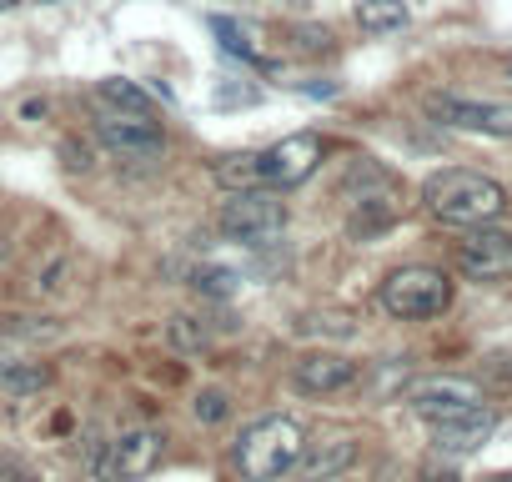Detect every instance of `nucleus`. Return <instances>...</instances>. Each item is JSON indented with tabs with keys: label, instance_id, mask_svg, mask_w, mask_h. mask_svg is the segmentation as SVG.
I'll return each mask as SVG.
<instances>
[{
	"label": "nucleus",
	"instance_id": "obj_4",
	"mask_svg": "<svg viewBox=\"0 0 512 482\" xmlns=\"http://www.w3.org/2000/svg\"><path fill=\"white\" fill-rule=\"evenodd\" d=\"M452 307V282L437 267H397L382 282V312L402 322H427Z\"/></svg>",
	"mask_w": 512,
	"mask_h": 482
},
{
	"label": "nucleus",
	"instance_id": "obj_14",
	"mask_svg": "<svg viewBox=\"0 0 512 482\" xmlns=\"http://www.w3.org/2000/svg\"><path fill=\"white\" fill-rule=\"evenodd\" d=\"M211 176H216V186H221V191H256V186H262V151H236V156H221Z\"/></svg>",
	"mask_w": 512,
	"mask_h": 482
},
{
	"label": "nucleus",
	"instance_id": "obj_3",
	"mask_svg": "<svg viewBox=\"0 0 512 482\" xmlns=\"http://www.w3.org/2000/svg\"><path fill=\"white\" fill-rule=\"evenodd\" d=\"M216 226H221L226 241H236V247H267L272 236L287 231V201L267 186L231 191V201L216 211Z\"/></svg>",
	"mask_w": 512,
	"mask_h": 482
},
{
	"label": "nucleus",
	"instance_id": "obj_11",
	"mask_svg": "<svg viewBox=\"0 0 512 482\" xmlns=\"http://www.w3.org/2000/svg\"><path fill=\"white\" fill-rule=\"evenodd\" d=\"M161 452H166V437H161L156 427H131V432H121V437L111 442V472H116V482H136V477L156 472Z\"/></svg>",
	"mask_w": 512,
	"mask_h": 482
},
{
	"label": "nucleus",
	"instance_id": "obj_10",
	"mask_svg": "<svg viewBox=\"0 0 512 482\" xmlns=\"http://www.w3.org/2000/svg\"><path fill=\"white\" fill-rule=\"evenodd\" d=\"M292 382H297V392H307V397H332V392H342V387L357 382V362L342 357V352H307V357L292 367Z\"/></svg>",
	"mask_w": 512,
	"mask_h": 482
},
{
	"label": "nucleus",
	"instance_id": "obj_12",
	"mask_svg": "<svg viewBox=\"0 0 512 482\" xmlns=\"http://www.w3.org/2000/svg\"><path fill=\"white\" fill-rule=\"evenodd\" d=\"M357 462V442L352 437H327V442H312L297 462V477L302 482H332L337 472H347Z\"/></svg>",
	"mask_w": 512,
	"mask_h": 482
},
{
	"label": "nucleus",
	"instance_id": "obj_21",
	"mask_svg": "<svg viewBox=\"0 0 512 482\" xmlns=\"http://www.w3.org/2000/svg\"><path fill=\"white\" fill-rule=\"evenodd\" d=\"M86 472H91V482H116V472H111V442H101V437H86Z\"/></svg>",
	"mask_w": 512,
	"mask_h": 482
},
{
	"label": "nucleus",
	"instance_id": "obj_19",
	"mask_svg": "<svg viewBox=\"0 0 512 482\" xmlns=\"http://www.w3.org/2000/svg\"><path fill=\"white\" fill-rule=\"evenodd\" d=\"M51 382V367H41V362H16L6 377H0V387L6 392H16V397H26V392H41Z\"/></svg>",
	"mask_w": 512,
	"mask_h": 482
},
{
	"label": "nucleus",
	"instance_id": "obj_8",
	"mask_svg": "<svg viewBox=\"0 0 512 482\" xmlns=\"http://www.w3.org/2000/svg\"><path fill=\"white\" fill-rule=\"evenodd\" d=\"M457 272L472 282H502L512 277V236L492 226H472L457 241Z\"/></svg>",
	"mask_w": 512,
	"mask_h": 482
},
{
	"label": "nucleus",
	"instance_id": "obj_25",
	"mask_svg": "<svg viewBox=\"0 0 512 482\" xmlns=\"http://www.w3.org/2000/svg\"><path fill=\"white\" fill-rule=\"evenodd\" d=\"M16 362H21V357H16V352H11V347H0V377H6V372H11V367H16Z\"/></svg>",
	"mask_w": 512,
	"mask_h": 482
},
{
	"label": "nucleus",
	"instance_id": "obj_30",
	"mask_svg": "<svg viewBox=\"0 0 512 482\" xmlns=\"http://www.w3.org/2000/svg\"><path fill=\"white\" fill-rule=\"evenodd\" d=\"M0 262H6V241H0Z\"/></svg>",
	"mask_w": 512,
	"mask_h": 482
},
{
	"label": "nucleus",
	"instance_id": "obj_13",
	"mask_svg": "<svg viewBox=\"0 0 512 482\" xmlns=\"http://www.w3.org/2000/svg\"><path fill=\"white\" fill-rule=\"evenodd\" d=\"M497 417L492 412H472V417H457V422H437L432 427V447L447 452V457H462V452H477L487 437H492Z\"/></svg>",
	"mask_w": 512,
	"mask_h": 482
},
{
	"label": "nucleus",
	"instance_id": "obj_28",
	"mask_svg": "<svg viewBox=\"0 0 512 482\" xmlns=\"http://www.w3.org/2000/svg\"><path fill=\"white\" fill-rule=\"evenodd\" d=\"M21 6V0H0V11H16Z\"/></svg>",
	"mask_w": 512,
	"mask_h": 482
},
{
	"label": "nucleus",
	"instance_id": "obj_5",
	"mask_svg": "<svg viewBox=\"0 0 512 482\" xmlns=\"http://www.w3.org/2000/svg\"><path fill=\"white\" fill-rule=\"evenodd\" d=\"M402 402H407L417 417H427L432 427H437V422L472 417V412H487L482 387H477V382H467V377H417V382H407Z\"/></svg>",
	"mask_w": 512,
	"mask_h": 482
},
{
	"label": "nucleus",
	"instance_id": "obj_17",
	"mask_svg": "<svg viewBox=\"0 0 512 482\" xmlns=\"http://www.w3.org/2000/svg\"><path fill=\"white\" fill-rule=\"evenodd\" d=\"M206 327L196 322V317H171L166 322V347L171 352H186V357H196V352H206Z\"/></svg>",
	"mask_w": 512,
	"mask_h": 482
},
{
	"label": "nucleus",
	"instance_id": "obj_9",
	"mask_svg": "<svg viewBox=\"0 0 512 482\" xmlns=\"http://www.w3.org/2000/svg\"><path fill=\"white\" fill-rule=\"evenodd\" d=\"M96 136L121 161H156L166 151V131L156 121H146V116H106L96 126Z\"/></svg>",
	"mask_w": 512,
	"mask_h": 482
},
{
	"label": "nucleus",
	"instance_id": "obj_18",
	"mask_svg": "<svg viewBox=\"0 0 512 482\" xmlns=\"http://www.w3.org/2000/svg\"><path fill=\"white\" fill-rule=\"evenodd\" d=\"M206 26H211V31L221 36V46H226V51H236L241 61H262V51L251 46V31H246V26H236V21H226V16H211Z\"/></svg>",
	"mask_w": 512,
	"mask_h": 482
},
{
	"label": "nucleus",
	"instance_id": "obj_7",
	"mask_svg": "<svg viewBox=\"0 0 512 482\" xmlns=\"http://www.w3.org/2000/svg\"><path fill=\"white\" fill-rule=\"evenodd\" d=\"M317 166H322V136H317V131L282 136L272 151H262V186H267V191H292V186H302Z\"/></svg>",
	"mask_w": 512,
	"mask_h": 482
},
{
	"label": "nucleus",
	"instance_id": "obj_26",
	"mask_svg": "<svg viewBox=\"0 0 512 482\" xmlns=\"http://www.w3.org/2000/svg\"><path fill=\"white\" fill-rule=\"evenodd\" d=\"M26 121H36V116H46V101H26V111H21Z\"/></svg>",
	"mask_w": 512,
	"mask_h": 482
},
{
	"label": "nucleus",
	"instance_id": "obj_1",
	"mask_svg": "<svg viewBox=\"0 0 512 482\" xmlns=\"http://www.w3.org/2000/svg\"><path fill=\"white\" fill-rule=\"evenodd\" d=\"M422 201L437 221L447 226H487L507 211V191L502 181L482 176V171H462V166H447V171H432L427 186H422Z\"/></svg>",
	"mask_w": 512,
	"mask_h": 482
},
{
	"label": "nucleus",
	"instance_id": "obj_16",
	"mask_svg": "<svg viewBox=\"0 0 512 482\" xmlns=\"http://www.w3.org/2000/svg\"><path fill=\"white\" fill-rule=\"evenodd\" d=\"M352 16H357V26L367 36H392V31L407 26V6H402V0H357Z\"/></svg>",
	"mask_w": 512,
	"mask_h": 482
},
{
	"label": "nucleus",
	"instance_id": "obj_27",
	"mask_svg": "<svg viewBox=\"0 0 512 482\" xmlns=\"http://www.w3.org/2000/svg\"><path fill=\"white\" fill-rule=\"evenodd\" d=\"M422 482H457V477H452V472H427Z\"/></svg>",
	"mask_w": 512,
	"mask_h": 482
},
{
	"label": "nucleus",
	"instance_id": "obj_6",
	"mask_svg": "<svg viewBox=\"0 0 512 482\" xmlns=\"http://www.w3.org/2000/svg\"><path fill=\"white\" fill-rule=\"evenodd\" d=\"M427 116L452 126V131H477V136H512V106L502 101H472V96H447V91H432L427 101Z\"/></svg>",
	"mask_w": 512,
	"mask_h": 482
},
{
	"label": "nucleus",
	"instance_id": "obj_2",
	"mask_svg": "<svg viewBox=\"0 0 512 482\" xmlns=\"http://www.w3.org/2000/svg\"><path fill=\"white\" fill-rule=\"evenodd\" d=\"M302 452H307V442L292 417H262L236 437V467L246 482H277L282 472H292L302 462Z\"/></svg>",
	"mask_w": 512,
	"mask_h": 482
},
{
	"label": "nucleus",
	"instance_id": "obj_23",
	"mask_svg": "<svg viewBox=\"0 0 512 482\" xmlns=\"http://www.w3.org/2000/svg\"><path fill=\"white\" fill-rule=\"evenodd\" d=\"M0 332H11V337H56V322H26V317H0Z\"/></svg>",
	"mask_w": 512,
	"mask_h": 482
},
{
	"label": "nucleus",
	"instance_id": "obj_15",
	"mask_svg": "<svg viewBox=\"0 0 512 482\" xmlns=\"http://www.w3.org/2000/svg\"><path fill=\"white\" fill-rule=\"evenodd\" d=\"M96 106H106L111 116H146V111H151V96H146L136 81L111 76V81L96 86Z\"/></svg>",
	"mask_w": 512,
	"mask_h": 482
},
{
	"label": "nucleus",
	"instance_id": "obj_20",
	"mask_svg": "<svg viewBox=\"0 0 512 482\" xmlns=\"http://www.w3.org/2000/svg\"><path fill=\"white\" fill-rule=\"evenodd\" d=\"M191 287H196L201 297H216V302H221V297H231V292L241 287V277L226 272V267H196V272H191Z\"/></svg>",
	"mask_w": 512,
	"mask_h": 482
},
{
	"label": "nucleus",
	"instance_id": "obj_24",
	"mask_svg": "<svg viewBox=\"0 0 512 482\" xmlns=\"http://www.w3.org/2000/svg\"><path fill=\"white\" fill-rule=\"evenodd\" d=\"M0 482H41V472L16 462V457H0Z\"/></svg>",
	"mask_w": 512,
	"mask_h": 482
},
{
	"label": "nucleus",
	"instance_id": "obj_22",
	"mask_svg": "<svg viewBox=\"0 0 512 482\" xmlns=\"http://www.w3.org/2000/svg\"><path fill=\"white\" fill-rule=\"evenodd\" d=\"M226 412H231V402H226V392H216V387H206V392L196 397V417H201V422H226Z\"/></svg>",
	"mask_w": 512,
	"mask_h": 482
},
{
	"label": "nucleus",
	"instance_id": "obj_29",
	"mask_svg": "<svg viewBox=\"0 0 512 482\" xmlns=\"http://www.w3.org/2000/svg\"><path fill=\"white\" fill-rule=\"evenodd\" d=\"M502 76H507V81H512V56H507V61H502Z\"/></svg>",
	"mask_w": 512,
	"mask_h": 482
}]
</instances>
